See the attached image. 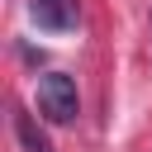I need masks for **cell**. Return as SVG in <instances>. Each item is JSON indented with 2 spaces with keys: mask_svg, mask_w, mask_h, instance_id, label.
<instances>
[{
  "mask_svg": "<svg viewBox=\"0 0 152 152\" xmlns=\"http://www.w3.org/2000/svg\"><path fill=\"white\" fill-rule=\"evenodd\" d=\"M38 109H43V119H52V124H71V119L81 114L76 81H71L66 71H48V76H38Z\"/></svg>",
  "mask_w": 152,
  "mask_h": 152,
  "instance_id": "cell-1",
  "label": "cell"
},
{
  "mask_svg": "<svg viewBox=\"0 0 152 152\" xmlns=\"http://www.w3.org/2000/svg\"><path fill=\"white\" fill-rule=\"evenodd\" d=\"M28 19L48 33H66L81 19V0H28Z\"/></svg>",
  "mask_w": 152,
  "mask_h": 152,
  "instance_id": "cell-2",
  "label": "cell"
},
{
  "mask_svg": "<svg viewBox=\"0 0 152 152\" xmlns=\"http://www.w3.org/2000/svg\"><path fill=\"white\" fill-rule=\"evenodd\" d=\"M14 138H19L24 152H52L48 133H43V128L33 124V114H24V109H14Z\"/></svg>",
  "mask_w": 152,
  "mask_h": 152,
  "instance_id": "cell-3",
  "label": "cell"
}]
</instances>
